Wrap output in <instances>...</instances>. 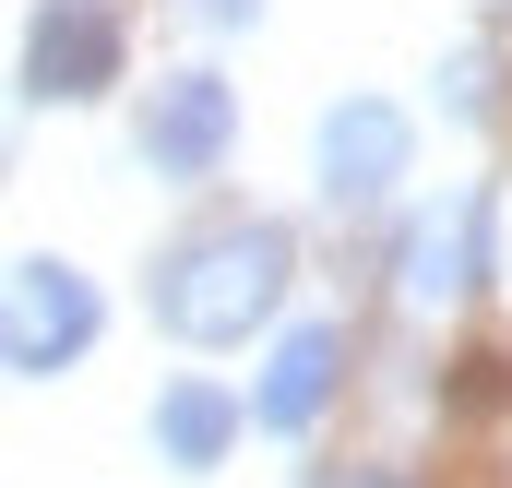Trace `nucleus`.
<instances>
[{
    "instance_id": "1",
    "label": "nucleus",
    "mask_w": 512,
    "mask_h": 488,
    "mask_svg": "<svg viewBox=\"0 0 512 488\" xmlns=\"http://www.w3.org/2000/svg\"><path fill=\"white\" fill-rule=\"evenodd\" d=\"M286 274H298V239L274 215H203V227H179L155 250L143 298L179 346H251V322L286 310Z\"/></svg>"
},
{
    "instance_id": "2",
    "label": "nucleus",
    "mask_w": 512,
    "mask_h": 488,
    "mask_svg": "<svg viewBox=\"0 0 512 488\" xmlns=\"http://www.w3.org/2000/svg\"><path fill=\"white\" fill-rule=\"evenodd\" d=\"M96 286L72 274V262H48V250H24L12 262V310H0V358H12V381H60V369L96 346Z\"/></svg>"
},
{
    "instance_id": "3",
    "label": "nucleus",
    "mask_w": 512,
    "mask_h": 488,
    "mask_svg": "<svg viewBox=\"0 0 512 488\" xmlns=\"http://www.w3.org/2000/svg\"><path fill=\"white\" fill-rule=\"evenodd\" d=\"M227 143H239V96H227L215 72H155V84H143V108H131V155H143L155 179H215Z\"/></svg>"
},
{
    "instance_id": "4",
    "label": "nucleus",
    "mask_w": 512,
    "mask_h": 488,
    "mask_svg": "<svg viewBox=\"0 0 512 488\" xmlns=\"http://www.w3.org/2000/svg\"><path fill=\"white\" fill-rule=\"evenodd\" d=\"M120 84V12L108 0H36L24 12V108H84Z\"/></svg>"
},
{
    "instance_id": "5",
    "label": "nucleus",
    "mask_w": 512,
    "mask_h": 488,
    "mask_svg": "<svg viewBox=\"0 0 512 488\" xmlns=\"http://www.w3.org/2000/svg\"><path fill=\"white\" fill-rule=\"evenodd\" d=\"M405 155H417V131L393 96H334L322 131H310V167H322V203L334 215H370L393 179H405Z\"/></svg>"
},
{
    "instance_id": "6",
    "label": "nucleus",
    "mask_w": 512,
    "mask_h": 488,
    "mask_svg": "<svg viewBox=\"0 0 512 488\" xmlns=\"http://www.w3.org/2000/svg\"><path fill=\"white\" fill-rule=\"evenodd\" d=\"M477 274H489V191L429 203L405 227V250H393V298L405 310H453V298H477Z\"/></svg>"
},
{
    "instance_id": "7",
    "label": "nucleus",
    "mask_w": 512,
    "mask_h": 488,
    "mask_svg": "<svg viewBox=\"0 0 512 488\" xmlns=\"http://www.w3.org/2000/svg\"><path fill=\"white\" fill-rule=\"evenodd\" d=\"M334 381H346V334H334V322H298V334L262 358V381H251V429L298 441V429L334 405Z\"/></svg>"
},
{
    "instance_id": "8",
    "label": "nucleus",
    "mask_w": 512,
    "mask_h": 488,
    "mask_svg": "<svg viewBox=\"0 0 512 488\" xmlns=\"http://www.w3.org/2000/svg\"><path fill=\"white\" fill-rule=\"evenodd\" d=\"M239 417H251L239 393H215V381H167V393H155V453L203 477V465H227V441H239Z\"/></svg>"
},
{
    "instance_id": "9",
    "label": "nucleus",
    "mask_w": 512,
    "mask_h": 488,
    "mask_svg": "<svg viewBox=\"0 0 512 488\" xmlns=\"http://www.w3.org/2000/svg\"><path fill=\"white\" fill-rule=\"evenodd\" d=\"M262 0H191V24H251Z\"/></svg>"
},
{
    "instance_id": "10",
    "label": "nucleus",
    "mask_w": 512,
    "mask_h": 488,
    "mask_svg": "<svg viewBox=\"0 0 512 488\" xmlns=\"http://www.w3.org/2000/svg\"><path fill=\"white\" fill-rule=\"evenodd\" d=\"M322 488H405L393 465H346V477H322Z\"/></svg>"
}]
</instances>
